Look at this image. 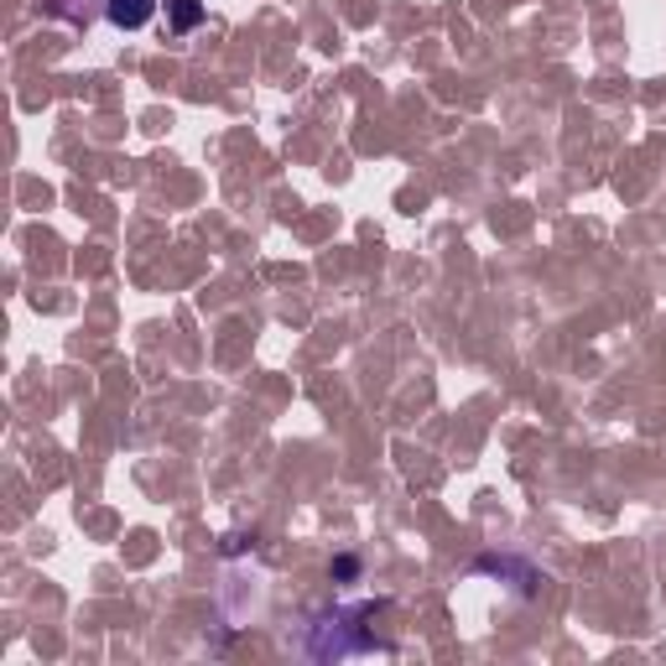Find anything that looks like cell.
Wrapping results in <instances>:
<instances>
[{
	"mask_svg": "<svg viewBox=\"0 0 666 666\" xmlns=\"http://www.w3.org/2000/svg\"><path fill=\"white\" fill-rule=\"evenodd\" d=\"M359 614H370V604L365 610H339V614H323L313 625V641H308V651H313L318 662H339V656H354V651H390L386 641H375V635H359Z\"/></svg>",
	"mask_w": 666,
	"mask_h": 666,
	"instance_id": "obj_1",
	"label": "cell"
},
{
	"mask_svg": "<svg viewBox=\"0 0 666 666\" xmlns=\"http://www.w3.org/2000/svg\"><path fill=\"white\" fill-rule=\"evenodd\" d=\"M105 17L115 32H141L157 17V0H105Z\"/></svg>",
	"mask_w": 666,
	"mask_h": 666,
	"instance_id": "obj_2",
	"label": "cell"
},
{
	"mask_svg": "<svg viewBox=\"0 0 666 666\" xmlns=\"http://www.w3.org/2000/svg\"><path fill=\"white\" fill-rule=\"evenodd\" d=\"M474 573L516 578V589H520V593H537V583H541L537 568H526V562H516V557H480V562H474Z\"/></svg>",
	"mask_w": 666,
	"mask_h": 666,
	"instance_id": "obj_3",
	"label": "cell"
},
{
	"mask_svg": "<svg viewBox=\"0 0 666 666\" xmlns=\"http://www.w3.org/2000/svg\"><path fill=\"white\" fill-rule=\"evenodd\" d=\"M204 21V0H166V26L183 37V32H193Z\"/></svg>",
	"mask_w": 666,
	"mask_h": 666,
	"instance_id": "obj_4",
	"label": "cell"
},
{
	"mask_svg": "<svg viewBox=\"0 0 666 666\" xmlns=\"http://www.w3.org/2000/svg\"><path fill=\"white\" fill-rule=\"evenodd\" d=\"M333 578H339V583H354V578H359V557H333Z\"/></svg>",
	"mask_w": 666,
	"mask_h": 666,
	"instance_id": "obj_5",
	"label": "cell"
}]
</instances>
